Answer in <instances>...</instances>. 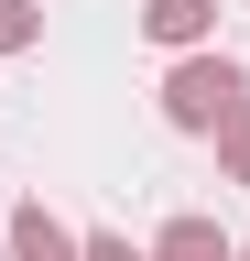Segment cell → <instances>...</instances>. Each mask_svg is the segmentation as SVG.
<instances>
[{
    "label": "cell",
    "instance_id": "cell-1",
    "mask_svg": "<svg viewBox=\"0 0 250 261\" xmlns=\"http://www.w3.org/2000/svg\"><path fill=\"white\" fill-rule=\"evenodd\" d=\"M239 98H250V76L229 55H185L174 76H163V120L174 130H217V120H239Z\"/></svg>",
    "mask_w": 250,
    "mask_h": 261
},
{
    "label": "cell",
    "instance_id": "cell-2",
    "mask_svg": "<svg viewBox=\"0 0 250 261\" xmlns=\"http://www.w3.org/2000/svg\"><path fill=\"white\" fill-rule=\"evenodd\" d=\"M11 250H22V261H87V250H76L44 207H22V218H11Z\"/></svg>",
    "mask_w": 250,
    "mask_h": 261
},
{
    "label": "cell",
    "instance_id": "cell-3",
    "mask_svg": "<svg viewBox=\"0 0 250 261\" xmlns=\"http://www.w3.org/2000/svg\"><path fill=\"white\" fill-rule=\"evenodd\" d=\"M152 261H239V250H229V240H217V228H207V218H174V228H163V240H152Z\"/></svg>",
    "mask_w": 250,
    "mask_h": 261
},
{
    "label": "cell",
    "instance_id": "cell-4",
    "mask_svg": "<svg viewBox=\"0 0 250 261\" xmlns=\"http://www.w3.org/2000/svg\"><path fill=\"white\" fill-rule=\"evenodd\" d=\"M207 11H217V0H152V11H142V33H152V44H196V33H207Z\"/></svg>",
    "mask_w": 250,
    "mask_h": 261
},
{
    "label": "cell",
    "instance_id": "cell-5",
    "mask_svg": "<svg viewBox=\"0 0 250 261\" xmlns=\"http://www.w3.org/2000/svg\"><path fill=\"white\" fill-rule=\"evenodd\" d=\"M11 44H33V0H0V55Z\"/></svg>",
    "mask_w": 250,
    "mask_h": 261
},
{
    "label": "cell",
    "instance_id": "cell-6",
    "mask_svg": "<svg viewBox=\"0 0 250 261\" xmlns=\"http://www.w3.org/2000/svg\"><path fill=\"white\" fill-rule=\"evenodd\" d=\"M229 174H239V185H250V109H239V120H229Z\"/></svg>",
    "mask_w": 250,
    "mask_h": 261
},
{
    "label": "cell",
    "instance_id": "cell-7",
    "mask_svg": "<svg viewBox=\"0 0 250 261\" xmlns=\"http://www.w3.org/2000/svg\"><path fill=\"white\" fill-rule=\"evenodd\" d=\"M87 261H131V240H87Z\"/></svg>",
    "mask_w": 250,
    "mask_h": 261
},
{
    "label": "cell",
    "instance_id": "cell-8",
    "mask_svg": "<svg viewBox=\"0 0 250 261\" xmlns=\"http://www.w3.org/2000/svg\"><path fill=\"white\" fill-rule=\"evenodd\" d=\"M239 261H250V250H239Z\"/></svg>",
    "mask_w": 250,
    "mask_h": 261
}]
</instances>
